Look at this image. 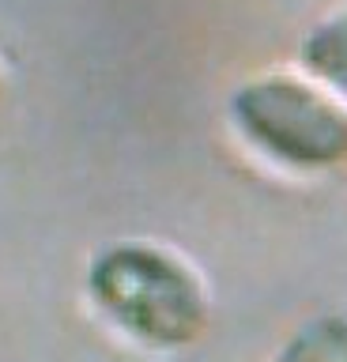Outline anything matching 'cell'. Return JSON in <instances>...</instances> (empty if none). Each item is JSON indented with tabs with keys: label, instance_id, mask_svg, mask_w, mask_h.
I'll return each mask as SVG.
<instances>
[{
	"label": "cell",
	"instance_id": "6da1fadb",
	"mask_svg": "<svg viewBox=\"0 0 347 362\" xmlns=\"http://www.w3.org/2000/svg\"><path fill=\"white\" fill-rule=\"evenodd\" d=\"M87 298L117 336L143 351H185L208 332L211 294L182 253L159 242H114L87 264Z\"/></svg>",
	"mask_w": 347,
	"mask_h": 362
},
{
	"label": "cell",
	"instance_id": "7a4b0ae2",
	"mask_svg": "<svg viewBox=\"0 0 347 362\" xmlns=\"http://www.w3.org/2000/svg\"><path fill=\"white\" fill-rule=\"evenodd\" d=\"M234 136L290 174H329L347 163V102L302 72H253L227 95Z\"/></svg>",
	"mask_w": 347,
	"mask_h": 362
},
{
	"label": "cell",
	"instance_id": "3957f363",
	"mask_svg": "<svg viewBox=\"0 0 347 362\" xmlns=\"http://www.w3.org/2000/svg\"><path fill=\"white\" fill-rule=\"evenodd\" d=\"M298 68L302 76L347 102V0L302 34Z\"/></svg>",
	"mask_w": 347,
	"mask_h": 362
},
{
	"label": "cell",
	"instance_id": "277c9868",
	"mask_svg": "<svg viewBox=\"0 0 347 362\" xmlns=\"http://www.w3.org/2000/svg\"><path fill=\"white\" fill-rule=\"evenodd\" d=\"M272 362H347V313H313L276 347Z\"/></svg>",
	"mask_w": 347,
	"mask_h": 362
}]
</instances>
